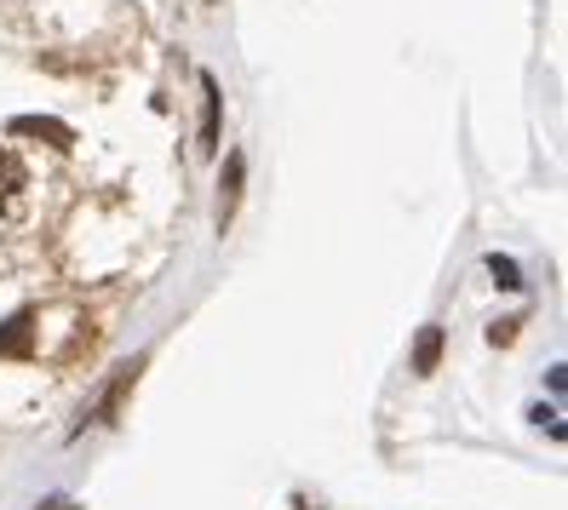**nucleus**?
Here are the masks:
<instances>
[{
    "label": "nucleus",
    "instance_id": "nucleus-1",
    "mask_svg": "<svg viewBox=\"0 0 568 510\" xmlns=\"http://www.w3.org/2000/svg\"><path fill=\"white\" fill-rule=\"evenodd\" d=\"M23 190H29V178H23L18 155H12V150H0V224L23 213Z\"/></svg>",
    "mask_w": 568,
    "mask_h": 510
},
{
    "label": "nucleus",
    "instance_id": "nucleus-2",
    "mask_svg": "<svg viewBox=\"0 0 568 510\" xmlns=\"http://www.w3.org/2000/svg\"><path fill=\"white\" fill-rule=\"evenodd\" d=\"M12 139H47L52 150H70L75 132L63 126V121H52V115H18V121H12Z\"/></svg>",
    "mask_w": 568,
    "mask_h": 510
},
{
    "label": "nucleus",
    "instance_id": "nucleus-3",
    "mask_svg": "<svg viewBox=\"0 0 568 510\" xmlns=\"http://www.w3.org/2000/svg\"><path fill=\"white\" fill-rule=\"evenodd\" d=\"M29 350H36V310H18L7 327H0V361L29 356Z\"/></svg>",
    "mask_w": 568,
    "mask_h": 510
},
{
    "label": "nucleus",
    "instance_id": "nucleus-4",
    "mask_svg": "<svg viewBox=\"0 0 568 510\" xmlns=\"http://www.w3.org/2000/svg\"><path fill=\"white\" fill-rule=\"evenodd\" d=\"M219 110H224L219 81H213V75H202V150H219Z\"/></svg>",
    "mask_w": 568,
    "mask_h": 510
},
{
    "label": "nucleus",
    "instance_id": "nucleus-5",
    "mask_svg": "<svg viewBox=\"0 0 568 510\" xmlns=\"http://www.w3.org/2000/svg\"><path fill=\"white\" fill-rule=\"evenodd\" d=\"M242 178H247V161L242 155H230L224 161V207H219V230L236 218V201H242Z\"/></svg>",
    "mask_w": 568,
    "mask_h": 510
},
{
    "label": "nucleus",
    "instance_id": "nucleus-6",
    "mask_svg": "<svg viewBox=\"0 0 568 510\" xmlns=\"http://www.w3.org/2000/svg\"><path fill=\"white\" fill-rule=\"evenodd\" d=\"M437 356H443V327H425L419 345H414V367L419 373H437Z\"/></svg>",
    "mask_w": 568,
    "mask_h": 510
},
{
    "label": "nucleus",
    "instance_id": "nucleus-7",
    "mask_svg": "<svg viewBox=\"0 0 568 510\" xmlns=\"http://www.w3.org/2000/svg\"><path fill=\"white\" fill-rule=\"evenodd\" d=\"M488 269H494V282H499V287H523V282H517V264H511V258H488Z\"/></svg>",
    "mask_w": 568,
    "mask_h": 510
},
{
    "label": "nucleus",
    "instance_id": "nucleus-8",
    "mask_svg": "<svg viewBox=\"0 0 568 510\" xmlns=\"http://www.w3.org/2000/svg\"><path fill=\"white\" fill-rule=\"evenodd\" d=\"M41 510H70V504H63V499H52V504H41Z\"/></svg>",
    "mask_w": 568,
    "mask_h": 510
}]
</instances>
